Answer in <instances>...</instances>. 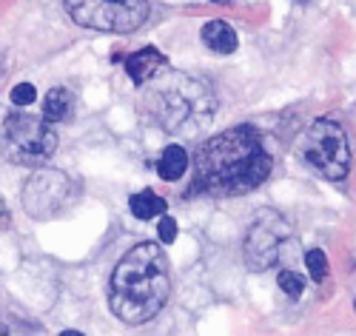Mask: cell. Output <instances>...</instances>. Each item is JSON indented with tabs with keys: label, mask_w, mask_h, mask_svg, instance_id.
<instances>
[{
	"label": "cell",
	"mask_w": 356,
	"mask_h": 336,
	"mask_svg": "<svg viewBox=\"0 0 356 336\" xmlns=\"http://www.w3.org/2000/svg\"><path fill=\"white\" fill-rule=\"evenodd\" d=\"M77 26L97 32L126 35L140 29L148 17V0H63Z\"/></svg>",
	"instance_id": "4"
},
{
	"label": "cell",
	"mask_w": 356,
	"mask_h": 336,
	"mask_svg": "<svg viewBox=\"0 0 356 336\" xmlns=\"http://www.w3.org/2000/svg\"><path fill=\"white\" fill-rule=\"evenodd\" d=\"M202 43L209 46L211 51H217V54H231V51H236V46H240V40H236V32H234L228 23H222V20L205 23Z\"/></svg>",
	"instance_id": "10"
},
{
	"label": "cell",
	"mask_w": 356,
	"mask_h": 336,
	"mask_svg": "<svg viewBox=\"0 0 356 336\" xmlns=\"http://www.w3.org/2000/svg\"><path fill=\"white\" fill-rule=\"evenodd\" d=\"M291 239V225L277 211L262 208L245 234V265L251 271H265L280 259L282 246Z\"/></svg>",
	"instance_id": "7"
},
{
	"label": "cell",
	"mask_w": 356,
	"mask_h": 336,
	"mask_svg": "<svg viewBox=\"0 0 356 336\" xmlns=\"http://www.w3.org/2000/svg\"><path fill=\"white\" fill-rule=\"evenodd\" d=\"M214 3H231V0H214Z\"/></svg>",
	"instance_id": "19"
},
{
	"label": "cell",
	"mask_w": 356,
	"mask_h": 336,
	"mask_svg": "<svg viewBox=\"0 0 356 336\" xmlns=\"http://www.w3.org/2000/svg\"><path fill=\"white\" fill-rule=\"evenodd\" d=\"M302 157L325 179H345L350 168V145L345 129L334 120H316L305 131Z\"/></svg>",
	"instance_id": "5"
},
{
	"label": "cell",
	"mask_w": 356,
	"mask_h": 336,
	"mask_svg": "<svg viewBox=\"0 0 356 336\" xmlns=\"http://www.w3.org/2000/svg\"><path fill=\"white\" fill-rule=\"evenodd\" d=\"M35 97H38V91H35L32 83H20V86L12 88V103L15 106H29V103H35Z\"/></svg>",
	"instance_id": "16"
},
{
	"label": "cell",
	"mask_w": 356,
	"mask_h": 336,
	"mask_svg": "<svg viewBox=\"0 0 356 336\" xmlns=\"http://www.w3.org/2000/svg\"><path fill=\"white\" fill-rule=\"evenodd\" d=\"M174 237H177V223H174V217H163V220H160V242H174Z\"/></svg>",
	"instance_id": "17"
},
{
	"label": "cell",
	"mask_w": 356,
	"mask_h": 336,
	"mask_svg": "<svg viewBox=\"0 0 356 336\" xmlns=\"http://www.w3.org/2000/svg\"><path fill=\"white\" fill-rule=\"evenodd\" d=\"M188 168V154H186V148L183 145H168L163 154H160V163H157V171L163 179L174 182V179H180Z\"/></svg>",
	"instance_id": "12"
},
{
	"label": "cell",
	"mask_w": 356,
	"mask_h": 336,
	"mask_svg": "<svg viewBox=\"0 0 356 336\" xmlns=\"http://www.w3.org/2000/svg\"><path fill=\"white\" fill-rule=\"evenodd\" d=\"M129 205H131V214H134L137 220H154V217H160V214L165 211V200L157 197L152 189L134 194Z\"/></svg>",
	"instance_id": "13"
},
{
	"label": "cell",
	"mask_w": 356,
	"mask_h": 336,
	"mask_svg": "<svg viewBox=\"0 0 356 336\" xmlns=\"http://www.w3.org/2000/svg\"><path fill=\"white\" fill-rule=\"evenodd\" d=\"M72 179L63 171L43 168L23 186V208L35 220H51L72 202Z\"/></svg>",
	"instance_id": "8"
},
{
	"label": "cell",
	"mask_w": 356,
	"mask_h": 336,
	"mask_svg": "<svg viewBox=\"0 0 356 336\" xmlns=\"http://www.w3.org/2000/svg\"><path fill=\"white\" fill-rule=\"evenodd\" d=\"M271 151L251 126H236L205 143L194 157V189L211 197H236L268 179Z\"/></svg>",
	"instance_id": "1"
},
{
	"label": "cell",
	"mask_w": 356,
	"mask_h": 336,
	"mask_svg": "<svg viewBox=\"0 0 356 336\" xmlns=\"http://www.w3.org/2000/svg\"><path fill=\"white\" fill-rule=\"evenodd\" d=\"M74 109V97L69 95L66 88H51L46 100H43V120L46 123H63V120L72 117Z\"/></svg>",
	"instance_id": "11"
},
{
	"label": "cell",
	"mask_w": 356,
	"mask_h": 336,
	"mask_svg": "<svg viewBox=\"0 0 356 336\" xmlns=\"http://www.w3.org/2000/svg\"><path fill=\"white\" fill-rule=\"evenodd\" d=\"M171 294L168 259L157 242H140L111 273L108 305L126 325H143L154 319Z\"/></svg>",
	"instance_id": "2"
},
{
	"label": "cell",
	"mask_w": 356,
	"mask_h": 336,
	"mask_svg": "<svg viewBox=\"0 0 356 336\" xmlns=\"http://www.w3.org/2000/svg\"><path fill=\"white\" fill-rule=\"evenodd\" d=\"M165 66V57L157 49H140L126 60V72L134 83H148Z\"/></svg>",
	"instance_id": "9"
},
{
	"label": "cell",
	"mask_w": 356,
	"mask_h": 336,
	"mask_svg": "<svg viewBox=\"0 0 356 336\" xmlns=\"http://www.w3.org/2000/svg\"><path fill=\"white\" fill-rule=\"evenodd\" d=\"M305 265H308L311 277H314L316 282H322L325 277H328V257H325V251H319V248L308 251V254H305Z\"/></svg>",
	"instance_id": "14"
},
{
	"label": "cell",
	"mask_w": 356,
	"mask_h": 336,
	"mask_svg": "<svg viewBox=\"0 0 356 336\" xmlns=\"http://www.w3.org/2000/svg\"><path fill=\"white\" fill-rule=\"evenodd\" d=\"M353 305H356V302H353Z\"/></svg>",
	"instance_id": "20"
},
{
	"label": "cell",
	"mask_w": 356,
	"mask_h": 336,
	"mask_svg": "<svg viewBox=\"0 0 356 336\" xmlns=\"http://www.w3.org/2000/svg\"><path fill=\"white\" fill-rule=\"evenodd\" d=\"M277 282H280V288H282V291H285L291 299L302 296V288H305V282H302V277H300V273H293V271H280Z\"/></svg>",
	"instance_id": "15"
},
{
	"label": "cell",
	"mask_w": 356,
	"mask_h": 336,
	"mask_svg": "<svg viewBox=\"0 0 356 336\" xmlns=\"http://www.w3.org/2000/svg\"><path fill=\"white\" fill-rule=\"evenodd\" d=\"M152 88L145 95V106L165 131H194L209 123L214 114V91L205 80H197L183 72H168L148 80Z\"/></svg>",
	"instance_id": "3"
},
{
	"label": "cell",
	"mask_w": 356,
	"mask_h": 336,
	"mask_svg": "<svg viewBox=\"0 0 356 336\" xmlns=\"http://www.w3.org/2000/svg\"><path fill=\"white\" fill-rule=\"evenodd\" d=\"M3 148L9 160L15 163L40 166L54 154L57 134L49 129L46 120L29 117V114H12L3 123Z\"/></svg>",
	"instance_id": "6"
},
{
	"label": "cell",
	"mask_w": 356,
	"mask_h": 336,
	"mask_svg": "<svg viewBox=\"0 0 356 336\" xmlns=\"http://www.w3.org/2000/svg\"><path fill=\"white\" fill-rule=\"evenodd\" d=\"M0 223H9V211H6V202L0 200Z\"/></svg>",
	"instance_id": "18"
}]
</instances>
